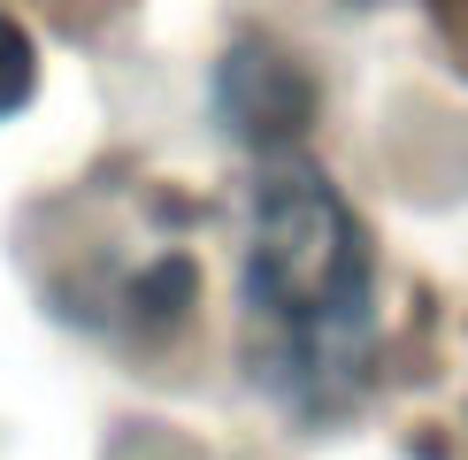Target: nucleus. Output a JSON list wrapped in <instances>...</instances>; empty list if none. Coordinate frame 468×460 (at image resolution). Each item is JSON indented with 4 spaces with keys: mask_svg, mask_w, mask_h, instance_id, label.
Listing matches in <instances>:
<instances>
[{
    "mask_svg": "<svg viewBox=\"0 0 468 460\" xmlns=\"http://www.w3.org/2000/svg\"><path fill=\"white\" fill-rule=\"evenodd\" d=\"M31 85H38V54H31L24 24H16L8 8H0V123H8V115L31 100Z\"/></svg>",
    "mask_w": 468,
    "mask_h": 460,
    "instance_id": "obj_3",
    "label": "nucleus"
},
{
    "mask_svg": "<svg viewBox=\"0 0 468 460\" xmlns=\"http://www.w3.org/2000/svg\"><path fill=\"white\" fill-rule=\"evenodd\" d=\"M438 8H445V16H461V24H468V0H438Z\"/></svg>",
    "mask_w": 468,
    "mask_h": 460,
    "instance_id": "obj_4",
    "label": "nucleus"
},
{
    "mask_svg": "<svg viewBox=\"0 0 468 460\" xmlns=\"http://www.w3.org/2000/svg\"><path fill=\"white\" fill-rule=\"evenodd\" d=\"M216 115L253 153H292V139L307 131V115H315V92H307V77L292 54L277 47H239L216 77Z\"/></svg>",
    "mask_w": 468,
    "mask_h": 460,
    "instance_id": "obj_2",
    "label": "nucleus"
},
{
    "mask_svg": "<svg viewBox=\"0 0 468 460\" xmlns=\"http://www.w3.org/2000/svg\"><path fill=\"white\" fill-rule=\"evenodd\" d=\"M246 369L307 422L346 414L377 369L368 238L307 153H261L246 184Z\"/></svg>",
    "mask_w": 468,
    "mask_h": 460,
    "instance_id": "obj_1",
    "label": "nucleus"
}]
</instances>
